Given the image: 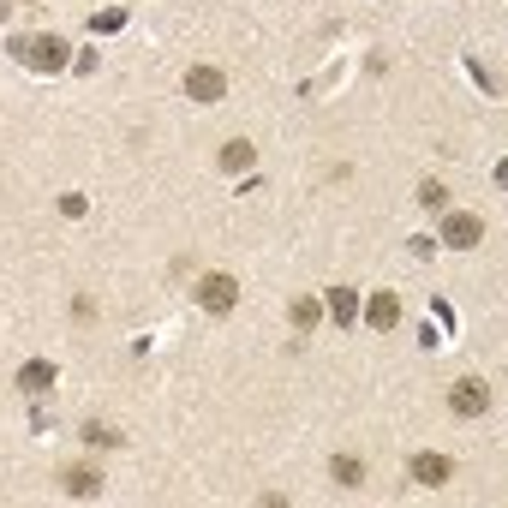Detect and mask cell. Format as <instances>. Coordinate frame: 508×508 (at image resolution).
I'll list each match as a JSON object with an SVG mask.
<instances>
[{
	"instance_id": "obj_1",
	"label": "cell",
	"mask_w": 508,
	"mask_h": 508,
	"mask_svg": "<svg viewBox=\"0 0 508 508\" xmlns=\"http://www.w3.org/2000/svg\"><path fill=\"white\" fill-rule=\"evenodd\" d=\"M13 54L24 60L30 73H60V66H66V54H73V48L60 43V36H18V43H13Z\"/></svg>"
},
{
	"instance_id": "obj_2",
	"label": "cell",
	"mask_w": 508,
	"mask_h": 508,
	"mask_svg": "<svg viewBox=\"0 0 508 508\" xmlns=\"http://www.w3.org/2000/svg\"><path fill=\"white\" fill-rule=\"evenodd\" d=\"M198 305L210 311V318H228L233 305H239V281H233V276H221V269L198 276Z\"/></svg>"
},
{
	"instance_id": "obj_3",
	"label": "cell",
	"mask_w": 508,
	"mask_h": 508,
	"mask_svg": "<svg viewBox=\"0 0 508 508\" xmlns=\"http://www.w3.org/2000/svg\"><path fill=\"white\" fill-rule=\"evenodd\" d=\"M406 479L419 484V491H443V484L454 479V466H449V454H436V449H419L413 461H406Z\"/></svg>"
},
{
	"instance_id": "obj_4",
	"label": "cell",
	"mask_w": 508,
	"mask_h": 508,
	"mask_svg": "<svg viewBox=\"0 0 508 508\" xmlns=\"http://www.w3.org/2000/svg\"><path fill=\"white\" fill-rule=\"evenodd\" d=\"M449 413L454 419H484L491 413V389H484V377H461L449 389Z\"/></svg>"
},
{
	"instance_id": "obj_5",
	"label": "cell",
	"mask_w": 508,
	"mask_h": 508,
	"mask_svg": "<svg viewBox=\"0 0 508 508\" xmlns=\"http://www.w3.org/2000/svg\"><path fill=\"white\" fill-rule=\"evenodd\" d=\"M443 246H449V251H473V246H484V216H466V210L443 216Z\"/></svg>"
},
{
	"instance_id": "obj_6",
	"label": "cell",
	"mask_w": 508,
	"mask_h": 508,
	"mask_svg": "<svg viewBox=\"0 0 508 508\" xmlns=\"http://www.w3.org/2000/svg\"><path fill=\"white\" fill-rule=\"evenodd\" d=\"M186 96L191 102H221L228 96V73H216V66H191L186 73Z\"/></svg>"
},
{
	"instance_id": "obj_7",
	"label": "cell",
	"mask_w": 508,
	"mask_h": 508,
	"mask_svg": "<svg viewBox=\"0 0 508 508\" xmlns=\"http://www.w3.org/2000/svg\"><path fill=\"white\" fill-rule=\"evenodd\" d=\"M13 389L48 395V389H54V359H24V365H18V377H13Z\"/></svg>"
},
{
	"instance_id": "obj_8",
	"label": "cell",
	"mask_w": 508,
	"mask_h": 508,
	"mask_svg": "<svg viewBox=\"0 0 508 508\" xmlns=\"http://www.w3.org/2000/svg\"><path fill=\"white\" fill-rule=\"evenodd\" d=\"M365 323L377 335H389L395 323H401V299H395V293H371V299H365Z\"/></svg>"
},
{
	"instance_id": "obj_9",
	"label": "cell",
	"mask_w": 508,
	"mask_h": 508,
	"mask_svg": "<svg viewBox=\"0 0 508 508\" xmlns=\"http://www.w3.org/2000/svg\"><path fill=\"white\" fill-rule=\"evenodd\" d=\"M66 496H78V503H90V496H102V473L96 466H66Z\"/></svg>"
},
{
	"instance_id": "obj_10",
	"label": "cell",
	"mask_w": 508,
	"mask_h": 508,
	"mask_svg": "<svg viewBox=\"0 0 508 508\" xmlns=\"http://www.w3.org/2000/svg\"><path fill=\"white\" fill-rule=\"evenodd\" d=\"M221 174H246V168H251V161H258V150H251L246 144V138H228V144H221Z\"/></svg>"
},
{
	"instance_id": "obj_11",
	"label": "cell",
	"mask_w": 508,
	"mask_h": 508,
	"mask_svg": "<svg viewBox=\"0 0 508 508\" xmlns=\"http://www.w3.org/2000/svg\"><path fill=\"white\" fill-rule=\"evenodd\" d=\"M329 479L341 484V491H359V484H365V461H359V454H335V461H329Z\"/></svg>"
},
{
	"instance_id": "obj_12",
	"label": "cell",
	"mask_w": 508,
	"mask_h": 508,
	"mask_svg": "<svg viewBox=\"0 0 508 508\" xmlns=\"http://www.w3.org/2000/svg\"><path fill=\"white\" fill-rule=\"evenodd\" d=\"M329 318L347 329V323L359 318V293H353V288H329Z\"/></svg>"
},
{
	"instance_id": "obj_13",
	"label": "cell",
	"mask_w": 508,
	"mask_h": 508,
	"mask_svg": "<svg viewBox=\"0 0 508 508\" xmlns=\"http://www.w3.org/2000/svg\"><path fill=\"white\" fill-rule=\"evenodd\" d=\"M318 323H323V305H318V299H293V329L311 335Z\"/></svg>"
},
{
	"instance_id": "obj_14",
	"label": "cell",
	"mask_w": 508,
	"mask_h": 508,
	"mask_svg": "<svg viewBox=\"0 0 508 508\" xmlns=\"http://www.w3.org/2000/svg\"><path fill=\"white\" fill-rule=\"evenodd\" d=\"M120 24H126V13H120V6H114V13H96V18H90V30H96V36H114Z\"/></svg>"
},
{
	"instance_id": "obj_15",
	"label": "cell",
	"mask_w": 508,
	"mask_h": 508,
	"mask_svg": "<svg viewBox=\"0 0 508 508\" xmlns=\"http://www.w3.org/2000/svg\"><path fill=\"white\" fill-rule=\"evenodd\" d=\"M443 203H449V191L436 186V180H425L419 186V210H443Z\"/></svg>"
},
{
	"instance_id": "obj_16",
	"label": "cell",
	"mask_w": 508,
	"mask_h": 508,
	"mask_svg": "<svg viewBox=\"0 0 508 508\" xmlns=\"http://www.w3.org/2000/svg\"><path fill=\"white\" fill-rule=\"evenodd\" d=\"M84 443H90V449H114L120 436H114V431H102V425H84Z\"/></svg>"
},
{
	"instance_id": "obj_17",
	"label": "cell",
	"mask_w": 508,
	"mask_h": 508,
	"mask_svg": "<svg viewBox=\"0 0 508 508\" xmlns=\"http://www.w3.org/2000/svg\"><path fill=\"white\" fill-rule=\"evenodd\" d=\"M84 210H90V203H84V191H66V198H60V216H84Z\"/></svg>"
},
{
	"instance_id": "obj_18",
	"label": "cell",
	"mask_w": 508,
	"mask_h": 508,
	"mask_svg": "<svg viewBox=\"0 0 508 508\" xmlns=\"http://www.w3.org/2000/svg\"><path fill=\"white\" fill-rule=\"evenodd\" d=\"M0 18H6V0H0Z\"/></svg>"
},
{
	"instance_id": "obj_19",
	"label": "cell",
	"mask_w": 508,
	"mask_h": 508,
	"mask_svg": "<svg viewBox=\"0 0 508 508\" xmlns=\"http://www.w3.org/2000/svg\"><path fill=\"white\" fill-rule=\"evenodd\" d=\"M30 6H36V0H30Z\"/></svg>"
}]
</instances>
